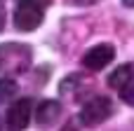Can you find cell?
<instances>
[{
    "label": "cell",
    "mask_w": 134,
    "mask_h": 131,
    "mask_svg": "<svg viewBox=\"0 0 134 131\" xmlns=\"http://www.w3.org/2000/svg\"><path fill=\"white\" fill-rule=\"evenodd\" d=\"M33 61V52L24 42H5L0 45V73L7 75H19L28 70Z\"/></svg>",
    "instance_id": "cell-1"
},
{
    "label": "cell",
    "mask_w": 134,
    "mask_h": 131,
    "mask_svg": "<svg viewBox=\"0 0 134 131\" xmlns=\"http://www.w3.org/2000/svg\"><path fill=\"white\" fill-rule=\"evenodd\" d=\"M16 2H28V5H35V7H40V9H45V7L52 5V0H16Z\"/></svg>",
    "instance_id": "cell-11"
},
{
    "label": "cell",
    "mask_w": 134,
    "mask_h": 131,
    "mask_svg": "<svg viewBox=\"0 0 134 131\" xmlns=\"http://www.w3.org/2000/svg\"><path fill=\"white\" fill-rule=\"evenodd\" d=\"M113 115V103L108 96H92L80 108V120L87 127H99Z\"/></svg>",
    "instance_id": "cell-2"
},
{
    "label": "cell",
    "mask_w": 134,
    "mask_h": 131,
    "mask_svg": "<svg viewBox=\"0 0 134 131\" xmlns=\"http://www.w3.org/2000/svg\"><path fill=\"white\" fill-rule=\"evenodd\" d=\"M2 26H5V2L0 0V30H2Z\"/></svg>",
    "instance_id": "cell-12"
},
{
    "label": "cell",
    "mask_w": 134,
    "mask_h": 131,
    "mask_svg": "<svg viewBox=\"0 0 134 131\" xmlns=\"http://www.w3.org/2000/svg\"><path fill=\"white\" fill-rule=\"evenodd\" d=\"M31 117H33V101L31 98H19L9 105L7 110V129L9 131H24L31 124Z\"/></svg>",
    "instance_id": "cell-4"
},
{
    "label": "cell",
    "mask_w": 134,
    "mask_h": 131,
    "mask_svg": "<svg viewBox=\"0 0 134 131\" xmlns=\"http://www.w3.org/2000/svg\"><path fill=\"white\" fill-rule=\"evenodd\" d=\"M113 59H115V47L108 45V42H99V45H94L90 52H85L82 66H85L87 70L97 73V70H104L108 63H113Z\"/></svg>",
    "instance_id": "cell-5"
},
{
    "label": "cell",
    "mask_w": 134,
    "mask_h": 131,
    "mask_svg": "<svg viewBox=\"0 0 134 131\" xmlns=\"http://www.w3.org/2000/svg\"><path fill=\"white\" fill-rule=\"evenodd\" d=\"M90 89H92V80L85 77V75H80V73H73V75H68L61 82V94L64 96H71L75 101H82Z\"/></svg>",
    "instance_id": "cell-6"
},
{
    "label": "cell",
    "mask_w": 134,
    "mask_h": 131,
    "mask_svg": "<svg viewBox=\"0 0 134 131\" xmlns=\"http://www.w3.org/2000/svg\"><path fill=\"white\" fill-rule=\"evenodd\" d=\"M122 2H125V5H127L130 9H134V0H122Z\"/></svg>",
    "instance_id": "cell-15"
},
{
    "label": "cell",
    "mask_w": 134,
    "mask_h": 131,
    "mask_svg": "<svg viewBox=\"0 0 134 131\" xmlns=\"http://www.w3.org/2000/svg\"><path fill=\"white\" fill-rule=\"evenodd\" d=\"M45 19V9L35 7V5H28V2H16V9H14V26L24 33H31L35 30Z\"/></svg>",
    "instance_id": "cell-3"
},
{
    "label": "cell",
    "mask_w": 134,
    "mask_h": 131,
    "mask_svg": "<svg viewBox=\"0 0 134 131\" xmlns=\"http://www.w3.org/2000/svg\"><path fill=\"white\" fill-rule=\"evenodd\" d=\"M61 131H78V129H75V124H71V122H68V124H66Z\"/></svg>",
    "instance_id": "cell-14"
},
{
    "label": "cell",
    "mask_w": 134,
    "mask_h": 131,
    "mask_svg": "<svg viewBox=\"0 0 134 131\" xmlns=\"http://www.w3.org/2000/svg\"><path fill=\"white\" fill-rule=\"evenodd\" d=\"M66 2H73V5H92L97 0H66Z\"/></svg>",
    "instance_id": "cell-13"
},
{
    "label": "cell",
    "mask_w": 134,
    "mask_h": 131,
    "mask_svg": "<svg viewBox=\"0 0 134 131\" xmlns=\"http://www.w3.org/2000/svg\"><path fill=\"white\" fill-rule=\"evenodd\" d=\"M0 131H2V124H0Z\"/></svg>",
    "instance_id": "cell-16"
},
{
    "label": "cell",
    "mask_w": 134,
    "mask_h": 131,
    "mask_svg": "<svg viewBox=\"0 0 134 131\" xmlns=\"http://www.w3.org/2000/svg\"><path fill=\"white\" fill-rule=\"evenodd\" d=\"M59 115H61V103L54 101V98H45V101H40L38 108H35V122H38L40 127L52 124L54 120H59Z\"/></svg>",
    "instance_id": "cell-8"
},
{
    "label": "cell",
    "mask_w": 134,
    "mask_h": 131,
    "mask_svg": "<svg viewBox=\"0 0 134 131\" xmlns=\"http://www.w3.org/2000/svg\"><path fill=\"white\" fill-rule=\"evenodd\" d=\"M14 94H16V82H14V80L2 77V80H0V103L12 101V98H14Z\"/></svg>",
    "instance_id": "cell-9"
},
{
    "label": "cell",
    "mask_w": 134,
    "mask_h": 131,
    "mask_svg": "<svg viewBox=\"0 0 134 131\" xmlns=\"http://www.w3.org/2000/svg\"><path fill=\"white\" fill-rule=\"evenodd\" d=\"M120 96H122V101H125L127 105H134V82L122 91V94H120Z\"/></svg>",
    "instance_id": "cell-10"
},
{
    "label": "cell",
    "mask_w": 134,
    "mask_h": 131,
    "mask_svg": "<svg viewBox=\"0 0 134 131\" xmlns=\"http://www.w3.org/2000/svg\"><path fill=\"white\" fill-rule=\"evenodd\" d=\"M106 82H108L111 89H115V91L122 94V91L134 82V66H132V63H122V66H118V68L108 75Z\"/></svg>",
    "instance_id": "cell-7"
}]
</instances>
